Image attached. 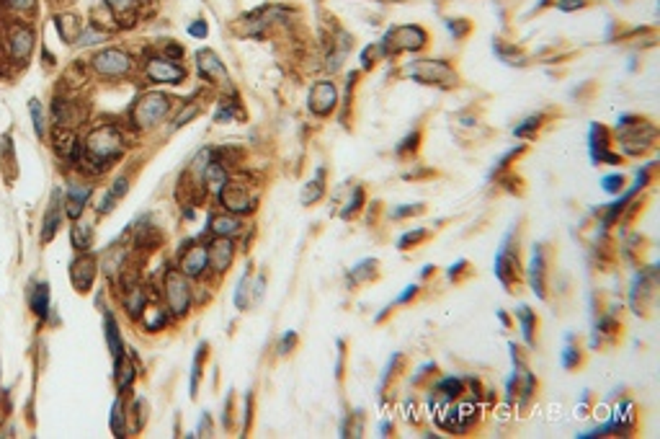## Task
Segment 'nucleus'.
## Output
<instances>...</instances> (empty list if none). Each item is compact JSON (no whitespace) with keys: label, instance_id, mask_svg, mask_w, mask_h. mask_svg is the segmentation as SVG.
<instances>
[{"label":"nucleus","instance_id":"obj_26","mask_svg":"<svg viewBox=\"0 0 660 439\" xmlns=\"http://www.w3.org/2000/svg\"><path fill=\"white\" fill-rule=\"evenodd\" d=\"M28 305H31V313H34V315H39V318L44 320L46 315H49V310H52V305H49V284L39 282L37 287L31 290V295H28Z\"/></svg>","mask_w":660,"mask_h":439},{"label":"nucleus","instance_id":"obj_40","mask_svg":"<svg viewBox=\"0 0 660 439\" xmlns=\"http://www.w3.org/2000/svg\"><path fill=\"white\" fill-rule=\"evenodd\" d=\"M127 192H129V179H127V176H119L117 181L111 183V189H109V194L117 201L124 199V197H127Z\"/></svg>","mask_w":660,"mask_h":439},{"label":"nucleus","instance_id":"obj_36","mask_svg":"<svg viewBox=\"0 0 660 439\" xmlns=\"http://www.w3.org/2000/svg\"><path fill=\"white\" fill-rule=\"evenodd\" d=\"M28 111H31V122H34V132H37V138H44L46 135V117H44V109H42V101L39 99L28 101Z\"/></svg>","mask_w":660,"mask_h":439},{"label":"nucleus","instance_id":"obj_2","mask_svg":"<svg viewBox=\"0 0 660 439\" xmlns=\"http://www.w3.org/2000/svg\"><path fill=\"white\" fill-rule=\"evenodd\" d=\"M173 101L165 93L150 91L142 93L129 109V124L135 129H155L160 122L171 114Z\"/></svg>","mask_w":660,"mask_h":439},{"label":"nucleus","instance_id":"obj_15","mask_svg":"<svg viewBox=\"0 0 660 439\" xmlns=\"http://www.w3.org/2000/svg\"><path fill=\"white\" fill-rule=\"evenodd\" d=\"M96 269H99V264H96V256L91 251H83L81 256L70 264V279H73V287L81 295L91 292L93 279H96Z\"/></svg>","mask_w":660,"mask_h":439},{"label":"nucleus","instance_id":"obj_30","mask_svg":"<svg viewBox=\"0 0 660 439\" xmlns=\"http://www.w3.org/2000/svg\"><path fill=\"white\" fill-rule=\"evenodd\" d=\"M111 431H114V437H127V403H124V393H119L114 406H111Z\"/></svg>","mask_w":660,"mask_h":439},{"label":"nucleus","instance_id":"obj_51","mask_svg":"<svg viewBox=\"0 0 660 439\" xmlns=\"http://www.w3.org/2000/svg\"><path fill=\"white\" fill-rule=\"evenodd\" d=\"M586 6V0H557V8L560 10H575V8H583Z\"/></svg>","mask_w":660,"mask_h":439},{"label":"nucleus","instance_id":"obj_5","mask_svg":"<svg viewBox=\"0 0 660 439\" xmlns=\"http://www.w3.org/2000/svg\"><path fill=\"white\" fill-rule=\"evenodd\" d=\"M425 44H428L425 28L407 24V26L389 28L387 34H384V39L380 42V52L382 57H389V55H395V52H403V49L418 52V49H423Z\"/></svg>","mask_w":660,"mask_h":439},{"label":"nucleus","instance_id":"obj_47","mask_svg":"<svg viewBox=\"0 0 660 439\" xmlns=\"http://www.w3.org/2000/svg\"><path fill=\"white\" fill-rule=\"evenodd\" d=\"M380 55H382V52H380V44L366 47V49H364V55H362V67H364V70H369L371 65H374V60H377Z\"/></svg>","mask_w":660,"mask_h":439},{"label":"nucleus","instance_id":"obj_44","mask_svg":"<svg viewBox=\"0 0 660 439\" xmlns=\"http://www.w3.org/2000/svg\"><path fill=\"white\" fill-rule=\"evenodd\" d=\"M186 31H189V34H191L194 39H207L209 26H207V21H204V19H196V21H191Z\"/></svg>","mask_w":660,"mask_h":439},{"label":"nucleus","instance_id":"obj_18","mask_svg":"<svg viewBox=\"0 0 660 439\" xmlns=\"http://www.w3.org/2000/svg\"><path fill=\"white\" fill-rule=\"evenodd\" d=\"M544 246L536 243L532 251V258H529V266H526V279H529V287L532 292L544 300L547 297V269H544Z\"/></svg>","mask_w":660,"mask_h":439},{"label":"nucleus","instance_id":"obj_27","mask_svg":"<svg viewBox=\"0 0 660 439\" xmlns=\"http://www.w3.org/2000/svg\"><path fill=\"white\" fill-rule=\"evenodd\" d=\"M204 357H209V344L207 341H201L199 349H196V354H194V362H191V380H189V393L191 398H196L199 395V383H201V367H204Z\"/></svg>","mask_w":660,"mask_h":439},{"label":"nucleus","instance_id":"obj_41","mask_svg":"<svg viewBox=\"0 0 660 439\" xmlns=\"http://www.w3.org/2000/svg\"><path fill=\"white\" fill-rule=\"evenodd\" d=\"M539 124H542V117H529V119L521 122V124H518L514 132L518 135V138H526V135H532L534 129H539Z\"/></svg>","mask_w":660,"mask_h":439},{"label":"nucleus","instance_id":"obj_23","mask_svg":"<svg viewBox=\"0 0 660 439\" xmlns=\"http://www.w3.org/2000/svg\"><path fill=\"white\" fill-rule=\"evenodd\" d=\"M93 238H96V233H93V228L88 225V222L73 220V228H70V243H73V248L78 251V254H83V251H91Z\"/></svg>","mask_w":660,"mask_h":439},{"label":"nucleus","instance_id":"obj_46","mask_svg":"<svg viewBox=\"0 0 660 439\" xmlns=\"http://www.w3.org/2000/svg\"><path fill=\"white\" fill-rule=\"evenodd\" d=\"M196 114H199V106H196V103H191V106H189V111L183 109L181 114H178V117H176V119H173V129L183 127V124H186V122H191V119H194V117H196Z\"/></svg>","mask_w":660,"mask_h":439},{"label":"nucleus","instance_id":"obj_3","mask_svg":"<svg viewBox=\"0 0 660 439\" xmlns=\"http://www.w3.org/2000/svg\"><path fill=\"white\" fill-rule=\"evenodd\" d=\"M191 290L189 276L181 269H165L163 272V300L173 318H186L191 310Z\"/></svg>","mask_w":660,"mask_h":439},{"label":"nucleus","instance_id":"obj_32","mask_svg":"<svg viewBox=\"0 0 660 439\" xmlns=\"http://www.w3.org/2000/svg\"><path fill=\"white\" fill-rule=\"evenodd\" d=\"M374 274H377V258H364L362 264H356L351 272H348V282L351 284L369 282Z\"/></svg>","mask_w":660,"mask_h":439},{"label":"nucleus","instance_id":"obj_1","mask_svg":"<svg viewBox=\"0 0 660 439\" xmlns=\"http://www.w3.org/2000/svg\"><path fill=\"white\" fill-rule=\"evenodd\" d=\"M124 150H127V135L114 124H99L88 132V138L83 142L81 163L91 165L96 174H103L124 158Z\"/></svg>","mask_w":660,"mask_h":439},{"label":"nucleus","instance_id":"obj_12","mask_svg":"<svg viewBox=\"0 0 660 439\" xmlns=\"http://www.w3.org/2000/svg\"><path fill=\"white\" fill-rule=\"evenodd\" d=\"M178 269L189 279H201L209 272V254H207V243H191V248L183 246L181 251V261Z\"/></svg>","mask_w":660,"mask_h":439},{"label":"nucleus","instance_id":"obj_50","mask_svg":"<svg viewBox=\"0 0 660 439\" xmlns=\"http://www.w3.org/2000/svg\"><path fill=\"white\" fill-rule=\"evenodd\" d=\"M297 344V336H294V331H289V333H284V339H281V344H279V354H287L291 347Z\"/></svg>","mask_w":660,"mask_h":439},{"label":"nucleus","instance_id":"obj_17","mask_svg":"<svg viewBox=\"0 0 660 439\" xmlns=\"http://www.w3.org/2000/svg\"><path fill=\"white\" fill-rule=\"evenodd\" d=\"M207 254H209V269L214 274H225L232 258H235V240L232 238H212L207 243Z\"/></svg>","mask_w":660,"mask_h":439},{"label":"nucleus","instance_id":"obj_22","mask_svg":"<svg viewBox=\"0 0 660 439\" xmlns=\"http://www.w3.org/2000/svg\"><path fill=\"white\" fill-rule=\"evenodd\" d=\"M103 333H106V344H109L111 357L117 359L124 354V341H121V333H119V323L114 318V313L106 310L103 313Z\"/></svg>","mask_w":660,"mask_h":439},{"label":"nucleus","instance_id":"obj_8","mask_svg":"<svg viewBox=\"0 0 660 439\" xmlns=\"http://www.w3.org/2000/svg\"><path fill=\"white\" fill-rule=\"evenodd\" d=\"M407 73L413 75V81L425 83V85H441V88L457 85V73L443 60H416L407 67Z\"/></svg>","mask_w":660,"mask_h":439},{"label":"nucleus","instance_id":"obj_9","mask_svg":"<svg viewBox=\"0 0 660 439\" xmlns=\"http://www.w3.org/2000/svg\"><path fill=\"white\" fill-rule=\"evenodd\" d=\"M217 199H219V204L225 207V212H232V215H237V217H240V215H248V212H253L255 204H258V197L251 194V186H248V183L230 181V179H227V183L217 192Z\"/></svg>","mask_w":660,"mask_h":439},{"label":"nucleus","instance_id":"obj_20","mask_svg":"<svg viewBox=\"0 0 660 439\" xmlns=\"http://www.w3.org/2000/svg\"><path fill=\"white\" fill-rule=\"evenodd\" d=\"M591 158H593V163H611L616 165L622 158L616 156V153H611L609 147H611V142H609V132H606L601 124H593L591 127Z\"/></svg>","mask_w":660,"mask_h":439},{"label":"nucleus","instance_id":"obj_38","mask_svg":"<svg viewBox=\"0 0 660 439\" xmlns=\"http://www.w3.org/2000/svg\"><path fill=\"white\" fill-rule=\"evenodd\" d=\"M428 235V230L425 228H416V230H407L405 235H400V240H398V248L400 251H407L410 246H418L421 240Z\"/></svg>","mask_w":660,"mask_h":439},{"label":"nucleus","instance_id":"obj_43","mask_svg":"<svg viewBox=\"0 0 660 439\" xmlns=\"http://www.w3.org/2000/svg\"><path fill=\"white\" fill-rule=\"evenodd\" d=\"M418 212H423V204H400L398 210H392V220L410 217V215H418Z\"/></svg>","mask_w":660,"mask_h":439},{"label":"nucleus","instance_id":"obj_39","mask_svg":"<svg viewBox=\"0 0 660 439\" xmlns=\"http://www.w3.org/2000/svg\"><path fill=\"white\" fill-rule=\"evenodd\" d=\"M601 186H604V192H609V194H619L624 192V176L622 174H611V176H606L604 181H601Z\"/></svg>","mask_w":660,"mask_h":439},{"label":"nucleus","instance_id":"obj_31","mask_svg":"<svg viewBox=\"0 0 660 439\" xmlns=\"http://www.w3.org/2000/svg\"><path fill=\"white\" fill-rule=\"evenodd\" d=\"M325 197V168H317L315 179L305 186V192H302V204H315V201H320Z\"/></svg>","mask_w":660,"mask_h":439},{"label":"nucleus","instance_id":"obj_13","mask_svg":"<svg viewBox=\"0 0 660 439\" xmlns=\"http://www.w3.org/2000/svg\"><path fill=\"white\" fill-rule=\"evenodd\" d=\"M62 217H65V194L62 186H57L52 197H49V204H46V212L42 217V243H49V240L57 235V230L62 228Z\"/></svg>","mask_w":660,"mask_h":439},{"label":"nucleus","instance_id":"obj_42","mask_svg":"<svg viewBox=\"0 0 660 439\" xmlns=\"http://www.w3.org/2000/svg\"><path fill=\"white\" fill-rule=\"evenodd\" d=\"M3 3H6L10 10H16V13H31V10L37 8V0H3Z\"/></svg>","mask_w":660,"mask_h":439},{"label":"nucleus","instance_id":"obj_52","mask_svg":"<svg viewBox=\"0 0 660 439\" xmlns=\"http://www.w3.org/2000/svg\"><path fill=\"white\" fill-rule=\"evenodd\" d=\"M418 290H421L418 284H407V287H405V292H403V295H400V297H398V302H400V305H403V302H410V300H413V297H416V295H418Z\"/></svg>","mask_w":660,"mask_h":439},{"label":"nucleus","instance_id":"obj_6","mask_svg":"<svg viewBox=\"0 0 660 439\" xmlns=\"http://www.w3.org/2000/svg\"><path fill=\"white\" fill-rule=\"evenodd\" d=\"M91 67L96 70L99 78H109V81H119V78H127L135 70V60L129 52L109 47V49H101L96 52L91 60Z\"/></svg>","mask_w":660,"mask_h":439},{"label":"nucleus","instance_id":"obj_16","mask_svg":"<svg viewBox=\"0 0 660 439\" xmlns=\"http://www.w3.org/2000/svg\"><path fill=\"white\" fill-rule=\"evenodd\" d=\"M93 197V186L85 181H70L65 189V217L70 220H81L85 204Z\"/></svg>","mask_w":660,"mask_h":439},{"label":"nucleus","instance_id":"obj_4","mask_svg":"<svg viewBox=\"0 0 660 439\" xmlns=\"http://www.w3.org/2000/svg\"><path fill=\"white\" fill-rule=\"evenodd\" d=\"M514 233L516 230H511L503 238V243H500L496 254V264H493L496 266L498 282L503 284L508 292H514L518 279H521V258H518V246H514Z\"/></svg>","mask_w":660,"mask_h":439},{"label":"nucleus","instance_id":"obj_29","mask_svg":"<svg viewBox=\"0 0 660 439\" xmlns=\"http://www.w3.org/2000/svg\"><path fill=\"white\" fill-rule=\"evenodd\" d=\"M436 395H441L443 401H457L462 393H464V377L459 375H449V377H441L439 383H436Z\"/></svg>","mask_w":660,"mask_h":439},{"label":"nucleus","instance_id":"obj_34","mask_svg":"<svg viewBox=\"0 0 660 439\" xmlns=\"http://www.w3.org/2000/svg\"><path fill=\"white\" fill-rule=\"evenodd\" d=\"M364 201H366V194H364V189H362V186H353L351 197H348V201H346L344 210H341V217H344V220L356 217V215L362 212Z\"/></svg>","mask_w":660,"mask_h":439},{"label":"nucleus","instance_id":"obj_37","mask_svg":"<svg viewBox=\"0 0 660 439\" xmlns=\"http://www.w3.org/2000/svg\"><path fill=\"white\" fill-rule=\"evenodd\" d=\"M573 341H575V336H570L568 347L562 349V367H565V370H575V367L583 362V354H580V349L575 347Z\"/></svg>","mask_w":660,"mask_h":439},{"label":"nucleus","instance_id":"obj_53","mask_svg":"<svg viewBox=\"0 0 660 439\" xmlns=\"http://www.w3.org/2000/svg\"><path fill=\"white\" fill-rule=\"evenodd\" d=\"M380 431H382V437H389V431H392V424H389V421H384V424L380 426Z\"/></svg>","mask_w":660,"mask_h":439},{"label":"nucleus","instance_id":"obj_14","mask_svg":"<svg viewBox=\"0 0 660 439\" xmlns=\"http://www.w3.org/2000/svg\"><path fill=\"white\" fill-rule=\"evenodd\" d=\"M307 103H310V111H312L315 117H328V114L335 109V103H338V88H335V83L317 81L315 85L310 88Z\"/></svg>","mask_w":660,"mask_h":439},{"label":"nucleus","instance_id":"obj_35","mask_svg":"<svg viewBox=\"0 0 660 439\" xmlns=\"http://www.w3.org/2000/svg\"><path fill=\"white\" fill-rule=\"evenodd\" d=\"M103 3H106V8H109L121 24H124V19H129L137 10V6H139V0H103Z\"/></svg>","mask_w":660,"mask_h":439},{"label":"nucleus","instance_id":"obj_24","mask_svg":"<svg viewBox=\"0 0 660 439\" xmlns=\"http://www.w3.org/2000/svg\"><path fill=\"white\" fill-rule=\"evenodd\" d=\"M516 318H518V326H521V336H524L526 347H534L536 344V326H539V320H536V313L529 308V305H521L518 310H516Z\"/></svg>","mask_w":660,"mask_h":439},{"label":"nucleus","instance_id":"obj_54","mask_svg":"<svg viewBox=\"0 0 660 439\" xmlns=\"http://www.w3.org/2000/svg\"><path fill=\"white\" fill-rule=\"evenodd\" d=\"M498 318H500V323H503V326H511V318H508L503 310H498Z\"/></svg>","mask_w":660,"mask_h":439},{"label":"nucleus","instance_id":"obj_19","mask_svg":"<svg viewBox=\"0 0 660 439\" xmlns=\"http://www.w3.org/2000/svg\"><path fill=\"white\" fill-rule=\"evenodd\" d=\"M207 230L212 238H232L235 240L240 233L245 230L243 220L232 215V212H217V215H209Z\"/></svg>","mask_w":660,"mask_h":439},{"label":"nucleus","instance_id":"obj_21","mask_svg":"<svg viewBox=\"0 0 660 439\" xmlns=\"http://www.w3.org/2000/svg\"><path fill=\"white\" fill-rule=\"evenodd\" d=\"M83 28H85L83 19H78V16H73V13H62V16H57V31H60V37H62L67 44H78Z\"/></svg>","mask_w":660,"mask_h":439},{"label":"nucleus","instance_id":"obj_10","mask_svg":"<svg viewBox=\"0 0 660 439\" xmlns=\"http://www.w3.org/2000/svg\"><path fill=\"white\" fill-rule=\"evenodd\" d=\"M34 42H37V37H34V28L28 26V24H24V21L10 24L8 52H10V57H13V63L26 65L31 52H34Z\"/></svg>","mask_w":660,"mask_h":439},{"label":"nucleus","instance_id":"obj_28","mask_svg":"<svg viewBox=\"0 0 660 439\" xmlns=\"http://www.w3.org/2000/svg\"><path fill=\"white\" fill-rule=\"evenodd\" d=\"M232 302H235L237 310H248L251 302H253V276H251V269L240 276V282L235 287V295H232Z\"/></svg>","mask_w":660,"mask_h":439},{"label":"nucleus","instance_id":"obj_45","mask_svg":"<svg viewBox=\"0 0 660 439\" xmlns=\"http://www.w3.org/2000/svg\"><path fill=\"white\" fill-rule=\"evenodd\" d=\"M446 26H449V31L454 34V39H462L467 31H470V24L464 19H452V21H446Z\"/></svg>","mask_w":660,"mask_h":439},{"label":"nucleus","instance_id":"obj_11","mask_svg":"<svg viewBox=\"0 0 660 439\" xmlns=\"http://www.w3.org/2000/svg\"><path fill=\"white\" fill-rule=\"evenodd\" d=\"M196 67H199V75L212 85H219L222 91H232V83H230V73L227 67L222 65L212 49H199L196 52Z\"/></svg>","mask_w":660,"mask_h":439},{"label":"nucleus","instance_id":"obj_33","mask_svg":"<svg viewBox=\"0 0 660 439\" xmlns=\"http://www.w3.org/2000/svg\"><path fill=\"white\" fill-rule=\"evenodd\" d=\"M145 310L150 313V318H145V331H150V333H155V331H163L165 326H168V320H171V315L168 313L171 310H165V308H147L145 305ZM142 310V313H145Z\"/></svg>","mask_w":660,"mask_h":439},{"label":"nucleus","instance_id":"obj_7","mask_svg":"<svg viewBox=\"0 0 660 439\" xmlns=\"http://www.w3.org/2000/svg\"><path fill=\"white\" fill-rule=\"evenodd\" d=\"M142 73L150 83H165V85H178L189 75L183 65L165 55H155V52H147V57H142Z\"/></svg>","mask_w":660,"mask_h":439},{"label":"nucleus","instance_id":"obj_48","mask_svg":"<svg viewBox=\"0 0 660 439\" xmlns=\"http://www.w3.org/2000/svg\"><path fill=\"white\" fill-rule=\"evenodd\" d=\"M418 140H421V135H418V132L407 135V138L398 145V156H405L407 150H416V147H418Z\"/></svg>","mask_w":660,"mask_h":439},{"label":"nucleus","instance_id":"obj_25","mask_svg":"<svg viewBox=\"0 0 660 439\" xmlns=\"http://www.w3.org/2000/svg\"><path fill=\"white\" fill-rule=\"evenodd\" d=\"M135 367H132V362H129L127 354H121V357L114 359V380H117V388L119 393H127L129 388H132V383H135Z\"/></svg>","mask_w":660,"mask_h":439},{"label":"nucleus","instance_id":"obj_49","mask_svg":"<svg viewBox=\"0 0 660 439\" xmlns=\"http://www.w3.org/2000/svg\"><path fill=\"white\" fill-rule=\"evenodd\" d=\"M163 55L165 57H171V60H181L183 57V47L181 44H176V42H165V47H163Z\"/></svg>","mask_w":660,"mask_h":439}]
</instances>
